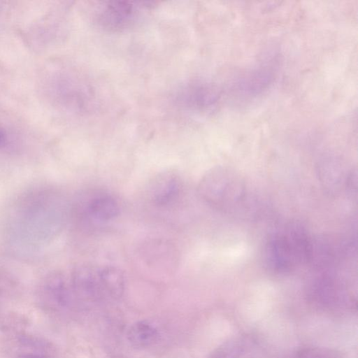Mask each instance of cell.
<instances>
[{
	"label": "cell",
	"mask_w": 358,
	"mask_h": 358,
	"mask_svg": "<svg viewBox=\"0 0 358 358\" xmlns=\"http://www.w3.org/2000/svg\"><path fill=\"white\" fill-rule=\"evenodd\" d=\"M7 138L8 136L6 132L3 129H0V148H3L6 145Z\"/></svg>",
	"instance_id": "cell-16"
},
{
	"label": "cell",
	"mask_w": 358,
	"mask_h": 358,
	"mask_svg": "<svg viewBox=\"0 0 358 358\" xmlns=\"http://www.w3.org/2000/svg\"><path fill=\"white\" fill-rule=\"evenodd\" d=\"M74 296L88 301H97L106 299L98 267L81 265L75 268L70 280Z\"/></svg>",
	"instance_id": "cell-8"
},
{
	"label": "cell",
	"mask_w": 358,
	"mask_h": 358,
	"mask_svg": "<svg viewBox=\"0 0 358 358\" xmlns=\"http://www.w3.org/2000/svg\"><path fill=\"white\" fill-rule=\"evenodd\" d=\"M274 78L271 67L260 66L241 77L233 86L235 94L243 97L257 96L266 90Z\"/></svg>",
	"instance_id": "cell-10"
},
{
	"label": "cell",
	"mask_w": 358,
	"mask_h": 358,
	"mask_svg": "<svg viewBox=\"0 0 358 358\" xmlns=\"http://www.w3.org/2000/svg\"><path fill=\"white\" fill-rule=\"evenodd\" d=\"M150 7L148 2L102 1L95 8L93 20L106 32H124L141 23Z\"/></svg>",
	"instance_id": "cell-4"
},
{
	"label": "cell",
	"mask_w": 358,
	"mask_h": 358,
	"mask_svg": "<svg viewBox=\"0 0 358 358\" xmlns=\"http://www.w3.org/2000/svg\"><path fill=\"white\" fill-rule=\"evenodd\" d=\"M17 358H49L43 355L37 353L23 354L17 357Z\"/></svg>",
	"instance_id": "cell-15"
},
{
	"label": "cell",
	"mask_w": 358,
	"mask_h": 358,
	"mask_svg": "<svg viewBox=\"0 0 358 358\" xmlns=\"http://www.w3.org/2000/svg\"><path fill=\"white\" fill-rule=\"evenodd\" d=\"M197 191L206 203L222 212L237 210L247 198L244 178L237 171L226 166L208 170L199 180Z\"/></svg>",
	"instance_id": "cell-3"
},
{
	"label": "cell",
	"mask_w": 358,
	"mask_h": 358,
	"mask_svg": "<svg viewBox=\"0 0 358 358\" xmlns=\"http://www.w3.org/2000/svg\"><path fill=\"white\" fill-rule=\"evenodd\" d=\"M157 327L147 320L133 323L128 329L127 338L129 343L137 348H145L152 345L159 338Z\"/></svg>",
	"instance_id": "cell-13"
},
{
	"label": "cell",
	"mask_w": 358,
	"mask_h": 358,
	"mask_svg": "<svg viewBox=\"0 0 358 358\" xmlns=\"http://www.w3.org/2000/svg\"><path fill=\"white\" fill-rule=\"evenodd\" d=\"M87 214L93 219L107 222L120 214V206L116 199L107 194H100L91 198L87 202Z\"/></svg>",
	"instance_id": "cell-11"
},
{
	"label": "cell",
	"mask_w": 358,
	"mask_h": 358,
	"mask_svg": "<svg viewBox=\"0 0 358 358\" xmlns=\"http://www.w3.org/2000/svg\"><path fill=\"white\" fill-rule=\"evenodd\" d=\"M73 296L71 284L59 272H53L47 275L38 291V299L42 306L52 311L64 310L69 308Z\"/></svg>",
	"instance_id": "cell-7"
},
{
	"label": "cell",
	"mask_w": 358,
	"mask_h": 358,
	"mask_svg": "<svg viewBox=\"0 0 358 358\" xmlns=\"http://www.w3.org/2000/svg\"><path fill=\"white\" fill-rule=\"evenodd\" d=\"M58 198L38 192L22 203L15 222L17 238L21 243L34 246L50 241L63 223L64 213Z\"/></svg>",
	"instance_id": "cell-1"
},
{
	"label": "cell",
	"mask_w": 358,
	"mask_h": 358,
	"mask_svg": "<svg viewBox=\"0 0 358 358\" xmlns=\"http://www.w3.org/2000/svg\"><path fill=\"white\" fill-rule=\"evenodd\" d=\"M181 189L180 176L173 171H164L156 175L150 182L148 196L154 205L164 207L179 197Z\"/></svg>",
	"instance_id": "cell-9"
},
{
	"label": "cell",
	"mask_w": 358,
	"mask_h": 358,
	"mask_svg": "<svg viewBox=\"0 0 358 358\" xmlns=\"http://www.w3.org/2000/svg\"><path fill=\"white\" fill-rule=\"evenodd\" d=\"M299 358H337L331 353L320 350H309L302 353Z\"/></svg>",
	"instance_id": "cell-14"
},
{
	"label": "cell",
	"mask_w": 358,
	"mask_h": 358,
	"mask_svg": "<svg viewBox=\"0 0 358 358\" xmlns=\"http://www.w3.org/2000/svg\"><path fill=\"white\" fill-rule=\"evenodd\" d=\"M310 240L301 223H287L268 238L264 251L266 266L275 273H285L307 264Z\"/></svg>",
	"instance_id": "cell-2"
},
{
	"label": "cell",
	"mask_w": 358,
	"mask_h": 358,
	"mask_svg": "<svg viewBox=\"0 0 358 358\" xmlns=\"http://www.w3.org/2000/svg\"><path fill=\"white\" fill-rule=\"evenodd\" d=\"M220 96L219 89L215 85L206 80H193L178 88L174 101L185 111L206 114L215 109Z\"/></svg>",
	"instance_id": "cell-5"
},
{
	"label": "cell",
	"mask_w": 358,
	"mask_h": 358,
	"mask_svg": "<svg viewBox=\"0 0 358 358\" xmlns=\"http://www.w3.org/2000/svg\"><path fill=\"white\" fill-rule=\"evenodd\" d=\"M348 247L338 238L322 236H310L307 264L324 270L338 264L346 256Z\"/></svg>",
	"instance_id": "cell-6"
},
{
	"label": "cell",
	"mask_w": 358,
	"mask_h": 358,
	"mask_svg": "<svg viewBox=\"0 0 358 358\" xmlns=\"http://www.w3.org/2000/svg\"><path fill=\"white\" fill-rule=\"evenodd\" d=\"M106 299H120L124 291L125 278L122 271L113 265L98 267Z\"/></svg>",
	"instance_id": "cell-12"
}]
</instances>
